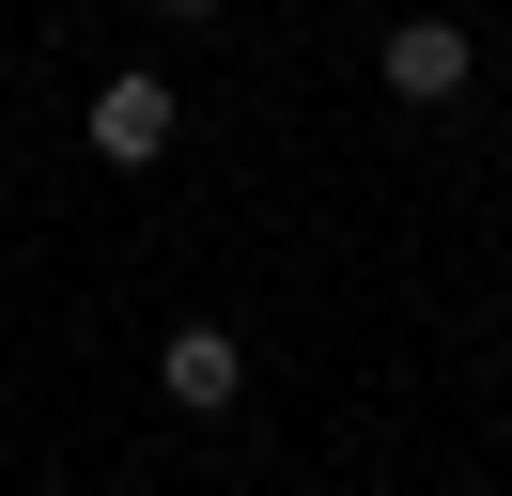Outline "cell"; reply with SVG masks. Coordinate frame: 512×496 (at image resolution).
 I'll return each mask as SVG.
<instances>
[{"label":"cell","instance_id":"obj_3","mask_svg":"<svg viewBox=\"0 0 512 496\" xmlns=\"http://www.w3.org/2000/svg\"><path fill=\"white\" fill-rule=\"evenodd\" d=\"M156 388L187 403V419H233V388H249V357H233V326H171V341H156Z\"/></svg>","mask_w":512,"mask_h":496},{"label":"cell","instance_id":"obj_4","mask_svg":"<svg viewBox=\"0 0 512 496\" xmlns=\"http://www.w3.org/2000/svg\"><path fill=\"white\" fill-rule=\"evenodd\" d=\"M171 16H233V0H171Z\"/></svg>","mask_w":512,"mask_h":496},{"label":"cell","instance_id":"obj_1","mask_svg":"<svg viewBox=\"0 0 512 496\" xmlns=\"http://www.w3.org/2000/svg\"><path fill=\"white\" fill-rule=\"evenodd\" d=\"M466 78H481V31L466 16H404L388 31V93H404V109H450Z\"/></svg>","mask_w":512,"mask_h":496},{"label":"cell","instance_id":"obj_2","mask_svg":"<svg viewBox=\"0 0 512 496\" xmlns=\"http://www.w3.org/2000/svg\"><path fill=\"white\" fill-rule=\"evenodd\" d=\"M171 124H187V109H171V78H140V62L94 93V155H109V171H156V155H171Z\"/></svg>","mask_w":512,"mask_h":496}]
</instances>
